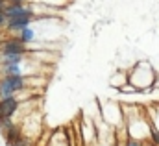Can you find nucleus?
<instances>
[{"label":"nucleus","instance_id":"f257e3e1","mask_svg":"<svg viewBox=\"0 0 159 146\" xmlns=\"http://www.w3.org/2000/svg\"><path fill=\"white\" fill-rule=\"evenodd\" d=\"M154 78H156V74L152 71V67L146 63V69H143V63H137L129 72H128V80H129V83L133 85V89H137V91H144V87L148 85H154Z\"/></svg>","mask_w":159,"mask_h":146},{"label":"nucleus","instance_id":"f03ea898","mask_svg":"<svg viewBox=\"0 0 159 146\" xmlns=\"http://www.w3.org/2000/svg\"><path fill=\"white\" fill-rule=\"evenodd\" d=\"M28 89V78L26 76H0V98L17 96L20 91Z\"/></svg>","mask_w":159,"mask_h":146},{"label":"nucleus","instance_id":"7ed1b4c3","mask_svg":"<svg viewBox=\"0 0 159 146\" xmlns=\"http://www.w3.org/2000/svg\"><path fill=\"white\" fill-rule=\"evenodd\" d=\"M6 19H15V17H22V15H30L34 13L32 7L26 2H6L4 9H2Z\"/></svg>","mask_w":159,"mask_h":146},{"label":"nucleus","instance_id":"20e7f679","mask_svg":"<svg viewBox=\"0 0 159 146\" xmlns=\"http://www.w3.org/2000/svg\"><path fill=\"white\" fill-rule=\"evenodd\" d=\"M0 54H28V44L20 43L17 37H7L0 41Z\"/></svg>","mask_w":159,"mask_h":146},{"label":"nucleus","instance_id":"39448f33","mask_svg":"<svg viewBox=\"0 0 159 146\" xmlns=\"http://www.w3.org/2000/svg\"><path fill=\"white\" fill-rule=\"evenodd\" d=\"M35 19V13H30V15H22V17H15V19H7L6 22V30L11 32V34H19L20 30L28 28L30 22Z\"/></svg>","mask_w":159,"mask_h":146},{"label":"nucleus","instance_id":"423d86ee","mask_svg":"<svg viewBox=\"0 0 159 146\" xmlns=\"http://www.w3.org/2000/svg\"><path fill=\"white\" fill-rule=\"evenodd\" d=\"M20 104L15 96H9V98H0V116H6V118H13L15 113L19 111Z\"/></svg>","mask_w":159,"mask_h":146},{"label":"nucleus","instance_id":"0eeeda50","mask_svg":"<svg viewBox=\"0 0 159 146\" xmlns=\"http://www.w3.org/2000/svg\"><path fill=\"white\" fill-rule=\"evenodd\" d=\"M2 135H4L6 146H13L17 141H20V139L24 137V135H22V130H20V124H15L13 128H9V130L2 131Z\"/></svg>","mask_w":159,"mask_h":146},{"label":"nucleus","instance_id":"6e6552de","mask_svg":"<svg viewBox=\"0 0 159 146\" xmlns=\"http://www.w3.org/2000/svg\"><path fill=\"white\" fill-rule=\"evenodd\" d=\"M24 57V54H0V65H20Z\"/></svg>","mask_w":159,"mask_h":146},{"label":"nucleus","instance_id":"1a4fd4ad","mask_svg":"<svg viewBox=\"0 0 159 146\" xmlns=\"http://www.w3.org/2000/svg\"><path fill=\"white\" fill-rule=\"evenodd\" d=\"M0 76H24V71L20 69V65H0Z\"/></svg>","mask_w":159,"mask_h":146},{"label":"nucleus","instance_id":"9d476101","mask_svg":"<svg viewBox=\"0 0 159 146\" xmlns=\"http://www.w3.org/2000/svg\"><path fill=\"white\" fill-rule=\"evenodd\" d=\"M34 37H35V32L28 26V28H24V30H20L19 34H17V39L20 41V43H24V44H30L32 41H34Z\"/></svg>","mask_w":159,"mask_h":146},{"label":"nucleus","instance_id":"9b49d317","mask_svg":"<svg viewBox=\"0 0 159 146\" xmlns=\"http://www.w3.org/2000/svg\"><path fill=\"white\" fill-rule=\"evenodd\" d=\"M148 135H150V143H152V144H156V146H159V130L156 128V126H150Z\"/></svg>","mask_w":159,"mask_h":146},{"label":"nucleus","instance_id":"f8f14e48","mask_svg":"<svg viewBox=\"0 0 159 146\" xmlns=\"http://www.w3.org/2000/svg\"><path fill=\"white\" fill-rule=\"evenodd\" d=\"M13 126H15L13 118H6V116H0V131H6V130H9V128H13Z\"/></svg>","mask_w":159,"mask_h":146},{"label":"nucleus","instance_id":"ddd939ff","mask_svg":"<svg viewBox=\"0 0 159 146\" xmlns=\"http://www.w3.org/2000/svg\"><path fill=\"white\" fill-rule=\"evenodd\" d=\"M124 146H143V141L128 135V137H126V143H124Z\"/></svg>","mask_w":159,"mask_h":146},{"label":"nucleus","instance_id":"4468645a","mask_svg":"<svg viewBox=\"0 0 159 146\" xmlns=\"http://www.w3.org/2000/svg\"><path fill=\"white\" fill-rule=\"evenodd\" d=\"M143 146H156V144H152L150 141H144V143H143Z\"/></svg>","mask_w":159,"mask_h":146},{"label":"nucleus","instance_id":"2eb2a0df","mask_svg":"<svg viewBox=\"0 0 159 146\" xmlns=\"http://www.w3.org/2000/svg\"><path fill=\"white\" fill-rule=\"evenodd\" d=\"M34 146H41V144H34Z\"/></svg>","mask_w":159,"mask_h":146}]
</instances>
